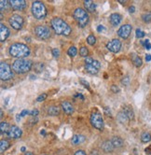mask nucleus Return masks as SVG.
<instances>
[{
	"instance_id": "1",
	"label": "nucleus",
	"mask_w": 151,
	"mask_h": 155,
	"mask_svg": "<svg viewBox=\"0 0 151 155\" xmlns=\"http://www.w3.org/2000/svg\"><path fill=\"white\" fill-rule=\"evenodd\" d=\"M50 23H52V29L57 35L69 36L71 34V32H72L71 27L69 26L64 20H62L61 18H58V17L53 18L52 22H50Z\"/></svg>"
},
{
	"instance_id": "2",
	"label": "nucleus",
	"mask_w": 151,
	"mask_h": 155,
	"mask_svg": "<svg viewBox=\"0 0 151 155\" xmlns=\"http://www.w3.org/2000/svg\"><path fill=\"white\" fill-rule=\"evenodd\" d=\"M9 53L12 57L23 59L30 54V49L25 44L23 43H14L9 47Z\"/></svg>"
},
{
	"instance_id": "3",
	"label": "nucleus",
	"mask_w": 151,
	"mask_h": 155,
	"mask_svg": "<svg viewBox=\"0 0 151 155\" xmlns=\"http://www.w3.org/2000/svg\"><path fill=\"white\" fill-rule=\"evenodd\" d=\"M32 66H33L32 61L25 59H17L16 61H14L13 64H12V69L18 74H24L32 68Z\"/></svg>"
},
{
	"instance_id": "4",
	"label": "nucleus",
	"mask_w": 151,
	"mask_h": 155,
	"mask_svg": "<svg viewBox=\"0 0 151 155\" xmlns=\"http://www.w3.org/2000/svg\"><path fill=\"white\" fill-rule=\"evenodd\" d=\"M32 14L37 20H42L47 16V9L41 1H34L32 4Z\"/></svg>"
},
{
	"instance_id": "5",
	"label": "nucleus",
	"mask_w": 151,
	"mask_h": 155,
	"mask_svg": "<svg viewBox=\"0 0 151 155\" xmlns=\"http://www.w3.org/2000/svg\"><path fill=\"white\" fill-rule=\"evenodd\" d=\"M73 16L75 20L77 21L79 27L83 28L88 24V23H89V14H88L87 10L81 8L76 9L73 13Z\"/></svg>"
},
{
	"instance_id": "6",
	"label": "nucleus",
	"mask_w": 151,
	"mask_h": 155,
	"mask_svg": "<svg viewBox=\"0 0 151 155\" xmlns=\"http://www.w3.org/2000/svg\"><path fill=\"white\" fill-rule=\"evenodd\" d=\"M101 68V64L97 60H93L91 57H87L85 59V69L88 73L95 75L99 72Z\"/></svg>"
},
{
	"instance_id": "7",
	"label": "nucleus",
	"mask_w": 151,
	"mask_h": 155,
	"mask_svg": "<svg viewBox=\"0 0 151 155\" xmlns=\"http://www.w3.org/2000/svg\"><path fill=\"white\" fill-rule=\"evenodd\" d=\"M0 77H1V80L5 81L12 79V77H13L11 67L8 63L1 62L0 64Z\"/></svg>"
},
{
	"instance_id": "8",
	"label": "nucleus",
	"mask_w": 151,
	"mask_h": 155,
	"mask_svg": "<svg viewBox=\"0 0 151 155\" xmlns=\"http://www.w3.org/2000/svg\"><path fill=\"white\" fill-rule=\"evenodd\" d=\"M91 124L97 130H103L105 126L104 119L99 112H92L91 115Z\"/></svg>"
},
{
	"instance_id": "9",
	"label": "nucleus",
	"mask_w": 151,
	"mask_h": 155,
	"mask_svg": "<svg viewBox=\"0 0 151 155\" xmlns=\"http://www.w3.org/2000/svg\"><path fill=\"white\" fill-rule=\"evenodd\" d=\"M35 34L39 39L45 40L50 37V30L45 25H38L35 28Z\"/></svg>"
},
{
	"instance_id": "10",
	"label": "nucleus",
	"mask_w": 151,
	"mask_h": 155,
	"mask_svg": "<svg viewBox=\"0 0 151 155\" xmlns=\"http://www.w3.org/2000/svg\"><path fill=\"white\" fill-rule=\"evenodd\" d=\"M9 23L10 24V26L15 29V30H20L22 29L23 25V18L18 14H13L11 15L9 19Z\"/></svg>"
},
{
	"instance_id": "11",
	"label": "nucleus",
	"mask_w": 151,
	"mask_h": 155,
	"mask_svg": "<svg viewBox=\"0 0 151 155\" xmlns=\"http://www.w3.org/2000/svg\"><path fill=\"white\" fill-rule=\"evenodd\" d=\"M106 47H107V49L112 51V53H118L119 50H121V42L119 41L118 39H117V38H114V39L110 40L107 45H106Z\"/></svg>"
},
{
	"instance_id": "12",
	"label": "nucleus",
	"mask_w": 151,
	"mask_h": 155,
	"mask_svg": "<svg viewBox=\"0 0 151 155\" xmlns=\"http://www.w3.org/2000/svg\"><path fill=\"white\" fill-rule=\"evenodd\" d=\"M131 32V24H124L118 30V35L123 39H127Z\"/></svg>"
},
{
	"instance_id": "13",
	"label": "nucleus",
	"mask_w": 151,
	"mask_h": 155,
	"mask_svg": "<svg viewBox=\"0 0 151 155\" xmlns=\"http://www.w3.org/2000/svg\"><path fill=\"white\" fill-rule=\"evenodd\" d=\"M22 129L20 127H18L16 125H12L10 128H9V133H8V135H9V137L10 138H19V137H22Z\"/></svg>"
},
{
	"instance_id": "14",
	"label": "nucleus",
	"mask_w": 151,
	"mask_h": 155,
	"mask_svg": "<svg viewBox=\"0 0 151 155\" xmlns=\"http://www.w3.org/2000/svg\"><path fill=\"white\" fill-rule=\"evenodd\" d=\"M9 5L14 10H23L26 7V2L24 0H10Z\"/></svg>"
},
{
	"instance_id": "15",
	"label": "nucleus",
	"mask_w": 151,
	"mask_h": 155,
	"mask_svg": "<svg viewBox=\"0 0 151 155\" xmlns=\"http://www.w3.org/2000/svg\"><path fill=\"white\" fill-rule=\"evenodd\" d=\"M9 36V29L4 23H0V40L4 42Z\"/></svg>"
},
{
	"instance_id": "16",
	"label": "nucleus",
	"mask_w": 151,
	"mask_h": 155,
	"mask_svg": "<svg viewBox=\"0 0 151 155\" xmlns=\"http://www.w3.org/2000/svg\"><path fill=\"white\" fill-rule=\"evenodd\" d=\"M62 109H64L65 113L67 114V115L73 114V112H74V110H75L73 105L71 104V103L67 102V101H65V102L62 103Z\"/></svg>"
},
{
	"instance_id": "17",
	"label": "nucleus",
	"mask_w": 151,
	"mask_h": 155,
	"mask_svg": "<svg viewBox=\"0 0 151 155\" xmlns=\"http://www.w3.org/2000/svg\"><path fill=\"white\" fill-rule=\"evenodd\" d=\"M109 21L113 26H117V25H118L121 22V15L118 13H113L110 15Z\"/></svg>"
},
{
	"instance_id": "18",
	"label": "nucleus",
	"mask_w": 151,
	"mask_h": 155,
	"mask_svg": "<svg viewBox=\"0 0 151 155\" xmlns=\"http://www.w3.org/2000/svg\"><path fill=\"white\" fill-rule=\"evenodd\" d=\"M101 147H102V150L105 152H112L115 148L114 145L112 144L111 140H105Z\"/></svg>"
},
{
	"instance_id": "19",
	"label": "nucleus",
	"mask_w": 151,
	"mask_h": 155,
	"mask_svg": "<svg viewBox=\"0 0 151 155\" xmlns=\"http://www.w3.org/2000/svg\"><path fill=\"white\" fill-rule=\"evenodd\" d=\"M122 111L127 115V117L129 118V120H133L134 118V109L131 108V107L130 106H124L122 108Z\"/></svg>"
},
{
	"instance_id": "20",
	"label": "nucleus",
	"mask_w": 151,
	"mask_h": 155,
	"mask_svg": "<svg viewBox=\"0 0 151 155\" xmlns=\"http://www.w3.org/2000/svg\"><path fill=\"white\" fill-rule=\"evenodd\" d=\"M84 7H85V10H87V11L93 12L96 9V5L94 4L93 1H91V0H85L84 1Z\"/></svg>"
},
{
	"instance_id": "21",
	"label": "nucleus",
	"mask_w": 151,
	"mask_h": 155,
	"mask_svg": "<svg viewBox=\"0 0 151 155\" xmlns=\"http://www.w3.org/2000/svg\"><path fill=\"white\" fill-rule=\"evenodd\" d=\"M111 142L112 144L114 145L115 148H121L124 145V141L121 137H117V135H115V137H113L112 139H111Z\"/></svg>"
},
{
	"instance_id": "22",
	"label": "nucleus",
	"mask_w": 151,
	"mask_h": 155,
	"mask_svg": "<svg viewBox=\"0 0 151 155\" xmlns=\"http://www.w3.org/2000/svg\"><path fill=\"white\" fill-rule=\"evenodd\" d=\"M85 141V137L82 135H75L72 137V143L74 145H78Z\"/></svg>"
},
{
	"instance_id": "23",
	"label": "nucleus",
	"mask_w": 151,
	"mask_h": 155,
	"mask_svg": "<svg viewBox=\"0 0 151 155\" xmlns=\"http://www.w3.org/2000/svg\"><path fill=\"white\" fill-rule=\"evenodd\" d=\"M9 125L8 122L6 121H1V124H0V132H1V135H3L4 134H8L9 133Z\"/></svg>"
},
{
	"instance_id": "24",
	"label": "nucleus",
	"mask_w": 151,
	"mask_h": 155,
	"mask_svg": "<svg viewBox=\"0 0 151 155\" xmlns=\"http://www.w3.org/2000/svg\"><path fill=\"white\" fill-rule=\"evenodd\" d=\"M9 148V142L8 140H1L0 141V152L3 153Z\"/></svg>"
},
{
	"instance_id": "25",
	"label": "nucleus",
	"mask_w": 151,
	"mask_h": 155,
	"mask_svg": "<svg viewBox=\"0 0 151 155\" xmlns=\"http://www.w3.org/2000/svg\"><path fill=\"white\" fill-rule=\"evenodd\" d=\"M117 118L118 120V121H121V124H126L128 121H129V118L127 117V115H126L123 111L121 112H118V116H117Z\"/></svg>"
},
{
	"instance_id": "26",
	"label": "nucleus",
	"mask_w": 151,
	"mask_h": 155,
	"mask_svg": "<svg viewBox=\"0 0 151 155\" xmlns=\"http://www.w3.org/2000/svg\"><path fill=\"white\" fill-rule=\"evenodd\" d=\"M60 113V110L57 107L55 106H52V107H49V109H48V114L50 115V116H57L59 115Z\"/></svg>"
},
{
	"instance_id": "27",
	"label": "nucleus",
	"mask_w": 151,
	"mask_h": 155,
	"mask_svg": "<svg viewBox=\"0 0 151 155\" xmlns=\"http://www.w3.org/2000/svg\"><path fill=\"white\" fill-rule=\"evenodd\" d=\"M151 140V135L147 132H144L141 135V141L143 143H148Z\"/></svg>"
},
{
	"instance_id": "28",
	"label": "nucleus",
	"mask_w": 151,
	"mask_h": 155,
	"mask_svg": "<svg viewBox=\"0 0 151 155\" xmlns=\"http://www.w3.org/2000/svg\"><path fill=\"white\" fill-rule=\"evenodd\" d=\"M133 62H134V66L136 67H140L141 66H142V64H143V62H142V59L139 57V56H137V55H135L134 53V58H133Z\"/></svg>"
},
{
	"instance_id": "29",
	"label": "nucleus",
	"mask_w": 151,
	"mask_h": 155,
	"mask_svg": "<svg viewBox=\"0 0 151 155\" xmlns=\"http://www.w3.org/2000/svg\"><path fill=\"white\" fill-rule=\"evenodd\" d=\"M67 53H68V55H69V56H72V57H74V56L77 55V53H78V50H77V48H76V47L72 46V47H70V48L68 49V50H67Z\"/></svg>"
},
{
	"instance_id": "30",
	"label": "nucleus",
	"mask_w": 151,
	"mask_h": 155,
	"mask_svg": "<svg viewBox=\"0 0 151 155\" xmlns=\"http://www.w3.org/2000/svg\"><path fill=\"white\" fill-rule=\"evenodd\" d=\"M142 19L144 23H150L151 22V12H147L142 15Z\"/></svg>"
},
{
	"instance_id": "31",
	"label": "nucleus",
	"mask_w": 151,
	"mask_h": 155,
	"mask_svg": "<svg viewBox=\"0 0 151 155\" xmlns=\"http://www.w3.org/2000/svg\"><path fill=\"white\" fill-rule=\"evenodd\" d=\"M79 54L82 56V57H86L88 56V54H89V50H88L87 47H81L80 50H79Z\"/></svg>"
},
{
	"instance_id": "32",
	"label": "nucleus",
	"mask_w": 151,
	"mask_h": 155,
	"mask_svg": "<svg viewBox=\"0 0 151 155\" xmlns=\"http://www.w3.org/2000/svg\"><path fill=\"white\" fill-rule=\"evenodd\" d=\"M87 42L92 46V45H94L96 43V37H94L93 35H90L89 37H87Z\"/></svg>"
},
{
	"instance_id": "33",
	"label": "nucleus",
	"mask_w": 151,
	"mask_h": 155,
	"mask_svg": "<svg viewBox=\"0 0 151 155\" xmlns=\"http://www.w3.org/2000/svg\"><path fill=\"white\" fill-rule=\"evenodd\" d=\"M9 5V1H4V0H1L0 1V10H4L5 9H8V7Z\"/></svg>"
},
{
	"instance_id": "34",
	"label": "nucleus",
	"mask_w": 151,
	"mask_h": 155,
	"mask_svg": "<svg viewBox=\"0 0 151 155\" xmlns=\"http://www.w3.org/2000/svg\"><path fill=\"white\" fill-rule=\"evenodd\" d=\"M46 98H47V94L44 93V94H40V95L38 96V97L36 98V101H37V102H42V101L45 100Z\"/></svg>"
},
{
	"instance_id": "35",
	"label": "nucleus",
	"mask_w": 151,
	"mask_h": 155,
	"mask_svg": "<svg viewBox=\"0 0 151 155\" xmlns=\"http://www.w3.org/2000/svg\"><path fill=\"white\" fill-rule=\"evenodd\" d=\"M121 83H122L123 85H125V86H126V85H128L129 83H130V78H129L128 76L124 77L123 79L121 80Z\"/></svg>"
},
{
	"instance_id": "36",
	"label": "nucleus",
	"mask_w": 151,
	"mask_h": 155,
	"mask_svg": "<svg viewBox=\"0 0 151 155\" xmlns=\"http://www.w3.org/2000/svg\"><path fill=\"white\" fill-rule=\"evenodd\" d=\"M144 37V33L143 31H141L140 29H137L136 30V37L137 38H143Z\"/></svg>"
},
{
	"instance_id": "37",
	"label": "nucleus",
	"mask_w": 151,
	"mask_h": 155,
	"mask_svg": "<svg viewBox=\"0 0 151 155\" xmlns=\"http://www.w3.org/2000/svg\"><path fill=\"white\" fill-rule=\"evenodd\" d=\"M142 44L144 45V48H146L147 50H150L151 49V44L149 43L148 39H146V40H144V42H142Z\"/></svg>"
},
{
	"instance_id": "38",
	"label": "nucleus",
	"mask_w": 151,
	"mask_h": 155,
	"mask_svg": "<svg viewBox=\"0 0 151 155\" xmlns=\"http://www.w3.org/2000/svg\"><path fill=\"white\" fill-rule=\"evenodd\" d=\"M52 54H53V56H54L55 58H58L59 55H60L59 50H58V49H53V50H52Z\"/></svg>"
},
{
	"instance_id": "39",
	"label": "nucleus",
	"mask_w": 151,
	"mask_h": 155,
	"mask_svg": "<svg viewBox=\"0 0 151 155\" xmlns=\"http://www.w3.org/2000/svg\"><path fill=\"white\" fill-rule=\"evenodd\" d=\"M80 82L82 83V84H83L86 88L90 89V85H89V82H88V81H86V80H84L81 79V80H80Z\"/></svg>"
},
{
	"instance_id": "40",
	"label": "nucleus",
	"mask_w": 151,
	"mask_h": 155,
	"mask_svg": "<svg viewBox=\"0 0 151 155\" xmlns=\"http://www.w3.org/2000/svg\"><path fill=\"white\" fill-rule=\"evenodd\" d=\"M74 155H87V154H86V152H85L84 151H82V150H78V151H77L75 152Z\"/></svg>"
},
{
	"instance_id": "41",
	"label": "nucleus",
	"mask_w": 151,
	"mask_h": 155,
	"mask_svg": "<svg viewBox=\"0 0 151 155\" xmlns=\"http://www.w3.org/2000/svg\"><path fill=\"white\" fill-rule=\"evenodd\" d=\"M111 90L114 93H118L119 92V89H118V86H116V85H113L112 87H111Z\"/></svg>"
},
{
	"instance_id": "42",
	"label": "nucleus",
	"mask_w": 151,
	"mask_h": 155,
	"mask_svg": "<svg viewBox=\"0 0 151 155\" xmlns=\"http://www.w3.org/2000/svg\"><path fill=\"white\" fill-rule=\"evenodd\" d=\"M30 114L32 116H36L37 114H38V110H37V109H34V110H32L30 112Z\"/></svg>"
},
{
	"instance_id": "43",
	"label": "nucleus",
	"mask_w": 151,
	"mask_h": 155,
	"mask_svg": "<svg viewBox=\"0 0 151 155\" xmlns=\"http://www.w3.org/2000/svg\"><path fill=\"white\" fill-rule=\"evenodd\" d=\"M28 113H29V111H28V110H26V109H24V110H23V111H22L21 116H22V117H23V116H25V115L28 114Z\"/></svg>"
},
{
	"instance_id": "44",
	"label": "nucleus",
	"mask_w": 151,
	"mask_h": 155,
	"mask_svg": "<svg viewBox=\"0 0 151 155\" xmlns=\"http://www.w3.org/2000/svg\"><path fill=\"white\" fill-rule=\"evenodd\" d=\"M103 30H105V27L103 26V25H99V26L97 27V31L98 32H102Z\"/></svg>"
},
{
	"instance_id": "45",
	"label": "nucleus",
	"mask_w": 151,
	"mask_h": 155,
	"mask_svg": "<svg viewBox=\"0 0 151 155\" xmlns=\"http://www.w3.org/2000/svg\"><path fill=\"white\" fill-rule=\"evenodd\" d=\"M146 61H147V62H150V61H151V55H150V54H147V56H146Z\"/></svg>"
},
{
	"instance_id": "46",
	"label": "nucleus",
	"mask_w": 151,
	"mask_h": 155,
	"mask_svg": "<svg viewBox=\"0 0 151 155\" xmlns=\"http://www.w3.org/2000/svg\"><path fill=\"white\" fill-rule=\"evenodd\" d=\"M129 11H130V13H134V12L135 11V8L134 7H130Z\"/></svg>"
},
{
	"instance_id": "47",
	"label": "nucleus",
	"mask_w": 151,
	"mask_h": 155,
	"mask_svg": "<svg viewBox=\"0 0 151 155\" xmlns=\"http://www.w3.org/2000/svg\"><path fill=\"white\" fill-rule=\"evenodd\" d=\"M21 117H22V116H21V114H18L17 115V117H16V119H17V121H19V120H20L21 119Z\"/></svg>"
},
{
	"instance_id": "48",
	"label": "nucleus",
	"mask_w": 151,
	"mask_h": 155,
	"mask_svg": "<svg viewBox=\"0 0 151 155\" xmlns=\"http://www.w3.org/2000/svg\"><path fill=\"white\" fill-rule=\"evenodd\" d=\"M24 155H35V154H34L33 152H30V151H27V152H26V153H25Z\"/></svg>"
},
{
	"instance_id": "49",
	"label": "nucleus",
	"mask_w": 151,
	"mask_h": 155,
	"mask_svg": "<svg viewBox=\"0 0 151 155\" xmlns=\"http://www.w3.org/2000/svg\"><path fill=\"white\" fill-rule=\"evenodd\" d=\"M118 2L121 4H125L126 3V1H122V0H118Z\"/></svg>"
},
{
	"instance_id": "50",
	"label": "nucleus",
	"mask_w": 151,
	"mask_h": 155,
	"mask_svg": "<svg viewBox=\"0 0 151 155\" xmlns=\"http://www.w3.org/2000/svg\"><path fill=\"white\" fill-rule=\"evenodd\" d=\"M21 151H25V148H24V147H23V148H21Z\"/></svg>"
}]
</instances>
